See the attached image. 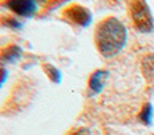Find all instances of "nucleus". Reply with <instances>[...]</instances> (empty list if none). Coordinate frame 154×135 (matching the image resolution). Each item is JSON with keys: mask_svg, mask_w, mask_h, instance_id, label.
<instances>
[{"mask_svg": "<svg viewBox=\"0 0 154 135\" xmlns=\"http://www.w3.org/2000/svg\"><path fill=\"white\" fill-rule=\"evenodd\" d=\"M2 5L23 19H31L39 11L38 0H2Z\"/></svg>", "mask_w": 154, "mask_h": 135, "instance_id": "20e7f679", "label": "nucleus"}, {"mask_svg": "<svg viewBox=\"0 0 154 135\" xmlns=\"http://www.w3.org/2000/svg\"><path fill=\"white\" fill-rule=\"evenodd\" d=\"M0 24L4 28H8V30H12V31H19L23 27V22L19 20V17L10 16V15L0 16Z\"/></svg>", "mask_w": 154, "mask_h": 135, "instance_id": "6e6552de", "label": "nucleus"}, {"mask_svg": "<svg viewBox=\"0 0 154 135\" xmlns=\"http://www.w3.org/2000/svg\"><path fill=\"white\" fill-rule=\"evenodd\" d=\"M130 15L134 27L142 34H149L154 30V17L146 0H131Z\"/></svg>", "mask_w": 154, "mask_h": 135, "instance_id": "f03ea898", "label": "nucleus"}, {"mask_svg": "<svg viewBox=\"0 0 154 135\" xmlns=\"http://www.w3.org/2000/svg\"><path fill=\"white\" fill-rule=\"evenodd\" d=\"M60 16L66 23H69L71 26L81 27V28L88 27L93 23V14H91V11L87 7H85V5L76 4V3H72V4L64 7Z\"/></svg>", "mask_w": 154, "mask_h": 135, "instance_id": "7ed1b4c3", "label": "nucleus"}, {"mask_svg": "<svg viewBox=\"0 0 154 135\" xmlns=\"http://www.w3.org/2000/svg\"><path fill=\"white\" fill-rule=\"evenodd\" d=\"M109 76V72L105 70H97L91 74L90 79H88V88L93 94H99L103 90L106 83V79Z\"/></svg>", "mask_w": 154, "mask_h": 135, "instance_id": "39448f33", "label": "nucleus"}, {"mask_svg": "<svg viewBox=\"0 0 154 135\" xmlns=\"http://www.w3.org/2000/svg\"><path fill=\"white\" fill-rule=\"evenodd\" d=\"M141 70L142 74L146 78L147 82L154 80V54H149L142 59V64H141Z\"/></svg>", "mask_w": 154, "mask_h": 135, "instance_id": "0eeeda50", "label": "nucleus"}, {"mask_svg": "<svg viewBox=\"0 0 154 135\" xmlns=\"http://www.w3.org/2000/svg\"><path fill=\"white\" fill-rule=\"evenodd\" d=\"M69 135H91V133L87 130V128H85V127H79V128H76V130L71 131Z\"/></svg>", "mask_w": 154, "mask_h": 135, "instance_id": "f8f14e48", "label": "nucleus"}, {"mask_svg": "<svg viewBox=\"0 0 154 135\" xmlns=\"http://www.w3.org/2000/svg\"><path fill=\"white\" fill-rule=\"evenodd\" d=\"M23 54V50L17 44H8L0 51V62L3 64L15 63L20 59Z\"/></svg>", "mask_w": 154, "mask_h": 135, "instance_id": "423d86ee", "label": "nucleus"}, {"mask_svg": "<svg viewBox=\"0 0 154 135\" xmlns=\"http://www.w3.org/2000/svg\"><path fill=\"white\" fill-rule=\"evenodd\" d=\"M7 78H8V71L5 70L4 66H2V64H0V87L5 83Z\"/></svg>", "mask_w": 154, "mask_h": 135, "instance_id": "9b49d317", "label": "nucleus"}, {"mask_svg": "<svg viewBox=\"0 0 154 135\" xmlns=\"http://www.w3.org/2000/svg\"><path fill=\"white\" fill-rule=\"evenodd\" d=\"M127 42V30L122 22L114 16L100 20L94 32V43L98 52L105 58L118 55Z\"/></svg>", "mask_w": 154, "mask_h": 135, "instance_id": "f257e3e1", "label": "nucleus"}, {"mask_svg": "<svg viewBox=\"0 0 154 135\" xmlns=\"http://www.w3.org/2000/svg\"><path fill=\"white\" fill-rule=\"evenodd\" d=\"M43 72L46 74V76L55 84H59L62 82V72L59 71L58 68L51 63H44L42 66Z\"/></svg>", "mask_w": 154, "mask_h": 135, "instance_id": "1a4fd4ad", "label": "nucleus"}, {"mask_svg": "<svg viewBox=\"0 0 154 135\" xmlns=\"http://www.w3.org/2000/svg\"><path fill=\"white\" fill-rule=\"evenodd\" d=\"M138 118L142 123H143L145 126H150L153 122V106L150 103H146L143 104V107H142L140 115H138Z\"/></svg>", "mask_w": 154, "mask_h": 135, "instance_id": "9d476101", "label": "nucleus"}]
</instances>
